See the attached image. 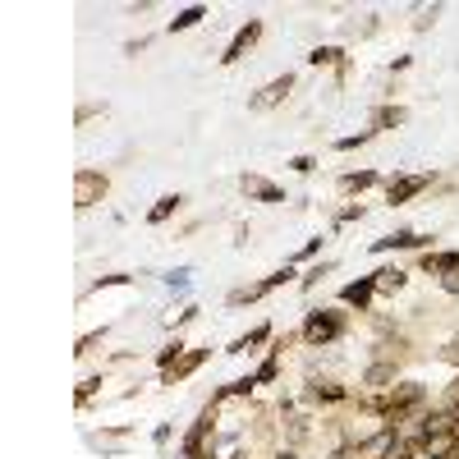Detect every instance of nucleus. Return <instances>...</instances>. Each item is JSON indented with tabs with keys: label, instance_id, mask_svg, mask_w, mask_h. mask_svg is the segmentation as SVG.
<instances>
[{
	"label": "nucleus",
	"instance_id": "nucleus-21",
	"mask_svg": "<svg viewBox=\"0 0 459 459\" xmlns=\"http://www.w3.org/2000/svg\"><path fill=\"white\" fill-rule=\"evenodd\" d=\"M441 285H446V294H459V276H446Z\"/></svg>",
	"mask_w": 459,
	"mask_h": 459
},
{
	"label": "nucleus",
	"instance_id": "nucleus-16",
	"mask_svg": "<svg viewBox=\"0 0 459 459\" xmlns=\"http://www.w3.org/2000/svg\"><path fill=\"white\" fill-rule=\"evenodd\" d=\"M372 179H377L372 170H363V175H345V179H340V188H368Z\"/></svg>",
	"mask_w": 459,
	"mask_h": 459
},
{
	"label": "nucleus",
	"instance_id": "nucleus-2",
	"mask_svg": "<svg viewBox=\"0 0 459 459\" xmlns=\"http://www.w3.org/2000/svg\"><path fill=\"white\" fill-rule=\"evenodd\" d=\"M257 37H262V23L253 19V23H248V28H239V37H234V42H230V51H225V55H220V60H225V65H234V60H239V55H243V51H248V46H253V42H257Z\"/></svg>",
	"mask_w": 459,
	"mask_h": 459
},
{
	"label": "nucleus",
	"instance_id": "nucleus-8",
	"mask_svg": "<svg viewBox=\"0 0 459 459\" xmlns=\"http://www.w3.org/2000/svg\"><path fill=\"white\" fill-rule=\"evenodd\" d=\"M372 289H377V280H359V285H345V294H340V299H345V303H354V308H363V303L372 299Z\"/></svg>",
	"mask_w": 459,
	"mask_h": 459
},
{
	"label": "nucleus",
	"instance_id": "nucleus-14",
	"mask_svg": "<svg viewBox=\"0 0 459 459\" xmlns=\"http://www.w3.org/2000/svg\"><path fill=\"white\" fill-rule=\"evenodd\" d=\"M266 336H271V331H266V326H257V331H253V336H243V340H234V349H230V354H243V349H248V345H262V340Z\"/></svg>",
	"mask_w": 459,
	"mask_h": 459
},
{
	"label": "nucleus",
	"instance_id": "nucleus-19",
	"mask_svg": "<svg viewBox=\"0 0 459 459\" xmlns=\"http://www.w3.org/2000/svg\"><path fill=\"white\" fill-rule=\"evenodd\" d=\"M289 165H294L299 175H308V170H313V165H317V161H313V156H294V161H289Z\"/></svg>",
	"mask_w": 459,
	"mask_h": 459
},
{
	"label": "nucleus",
	"instance_id": "nucleus-5",
	"mask_svg": "<svg viewBox=\"0 0 459 459\" xmlns=\"http://www.w3.org/2000/svg\"><path fill=\"white\" fill-rule=\"evenodd\" d=\"M243 193H253V197H262V202H285V193L276 184H266V179H257V175H243Z\"/></svg>",
	"mask_w": 459,
	"mask_h": 459
},
{
	"label": "nucleus",
	"instance_id": "nucleus-12",
	"mask_svg": "<svg viewBox=\"0 0 459 459\" xmlns=\"http://www.w3.org/2000/svg\"><path fill=\"white\" fill-rule=\"evenodd\" d=\"M377 289H405V271H377Z\"/></svg>",
	"mask_w": 459,
	"mask_h": 459
},
{
	"label": "nucleus",
	"instance_id": "nucleus-3",
	"mask_svg": "<svg viewBox=\"0 0 459 459\" xmlns=\"http://www.w3.org/2000/svg\"><path fill=\"white\" fill-rule=\"evenodd\" d=\"M289 88H294V78L285 74V78H276V83H266V88L257 92V97H253L248 106H253V110H266V106H276V101H280V97H285Z\"/></svg>",
	"mask_w": 459,
	"mask_h": 459
},
{
	"label": "nucleus",
	"instance_id": "nucleus-22",
	"mask_svg": "<svg viewBox=\"0 0 459 459\" xmlns=\"http://www.w3.org/2000/svg\"><path fill=\"white\" fill-rule=\"evenodd\" d=\"M280 459H294V455H280Z\"/></svg>",
	"mask_w": 459,
	"mask_h": 459
},
{
	"label": "nucleus",
	"instance_id": "nucleus-18",
	"mask_svg": "<svg viewBox=\"0 0 459 459\" xmlns=\"http://www.w3.org/2000/svg\"><path fill=\"white\" fill-rule=\"evenodd\" d=\"M391 377H395L391 368H372V372H368V386H382V382H391Z\"/></svg>",
	"mask_w": 459,
	"mask_h": 459
},
{
	"label": "nucleus",
	"instance_id": "nucleus-11",
	"mask_svg": "<svg viewBox=\"0 0 459 459\" xmlns=\"http://www.w3.org/2000/svg\"><path fill=\"white\" fill-rule=\"evenodd\" d=\"M175 207H179V197H175V193H170V197H161V202H156V207H152V216H147V220H152V225H161V220L170 216V211H175Z\"/></svg>",
	"mask_w": 459,
	"mask_h": 459
},
{
	"label": "nucleus",
	"instance_id": "nucleus-13",
	"mask_svg": "<svg viewBox=\"0 0 459 459\" xmlns=\"http://www.w3.org/2000/svg\"><path fill=\"white\" fill-rule=\"evenodd\" d=\"M202 14H207V10H202V5H193V10H184V14H179L175 23H170V28H175V33H184V28H193V23L202 19Z\"/></svg>",
	"mask_w": 459,
	"mask_h": 459
},
{
	"label": "nucleus",
	"instance_id": "nucleus-7",
	"mask_svg": "<svg viewBox=\"0 0 459 459\" xmlns=\"http://www.w3.org/2000/svg\"><path fill=\"white\" fill-rule=\"evenodd\" d=\"M455 446H459L455 432H437V437H427V459H446Z\"/></svg>",
	"mask_w": 459,
	"mask_h": 459
},
{
	"label": "nucleus",
	"instance_id": "nucleus-9",
	"mask_svg": "<svg viewBox=\"0 0 459 459\" xmlns=\"http://www.w3.org/2000/svg\"><path fill=\"white\" fill-rule=\"evenodd\" d=\"M423 266L427 271H459V253H427Z\"/></svg>",
	"mask_w": 459,
	"mask_h": 459
},
{
	"label": "nucleus",
	"instance_id": "nucleus-1",
	"mask_svg": "<svg viewBox=\"0 0 459 459\" xmlns=\"http://www.w3.org/2000/svg\"><path fill=\"white\" fill-rule=\"evenodd\" d=\"M340 331H345L340 317H331V313H313L308 326H303V340H308V345H326V340H336Z\"/></svg>",
	"mask_w": 459,
	"mask_h": 459
},
{
	"label": "nucleus",
	"instance_id": "nucleus-20",
	"mask_svg": "<svg viewBox=\"0 0 459 459\" xmlns=\"http://www.w3.org/2000/svg\"><path fill=\"white\" fill-rule=\"evenodd\" d=\"M317 395H322V400H340L345 391H340V386H317Z\"/></svg>",
	"mask_w": 459,
	"mask_h": 459
},
{
	"label": "nucleus",
	"instance_id": "nucleus-10",
	"mask_svg": "<svg viewBox=\"0 0 459 459\" xmlns=\"http://www.w3.org/2000/svg\"><path fill=\"white\" fill-rule=\"evenodd\" d=\"M97 188H106V179H97V175H78V207H88Z\"/></svg>",
	"mask_w": 459,
	"mask_h": 459
},
{
	"label": "nucleus",
	"instance_id": "nucleus-15",
	"mask_svg": "<svg viewBox=\"0 0 459 459\" xmlns=\"http://www.w3.org/2000/svg\"><path fill=\"white\" fill-rule=\"evenodd\" d=\"M308 60H313V65H336V60H340V51H336V46H317V51L308 55Z\"/></svg>",
	"mask_w": 459,
	"mask_h": 459
},
{
	"label": "nucleus",
	"instance_id": "nucleus-6",
	"mask_svg": "<svg viewBox=\"0 0 459 459\" xmlns=\"http://www.w3.org/2000/svg\"><path fill=\"white\" fill-rule=\"evenodd\" d=\"M372 248H377V253H386V248H423V234H414V230H400V234H386V239H377Z\"/></svg>",
	"mask_w": 459,
	"mask_h": 459
},
{
	"label": "nucleus",
	"instance_id": "nucleus-4",
	"mask_svg": "<svg viewBox=\"0 0 459 459\" xmlns=\"http://www.w3.org/2000/svg\"><path fill=\"white\" fill-rule=\"evenodd\" d=\"M423 188H427V175H414V179H391V188H386V197H391V202H405V197L423 193Z\"/></svg>",
	"mask_w": 459,
	"mask_h": 459
},
{
	"label": "nucleus",
	"instance_id": "nucleus-17",
	"mask_svg": "<svg viewBox=\"0 0 459 459\" xmlns=\"http://www.w3.org/2000/svg\"><path fill=\"white\" fill-rule=\"evenodd\" d=\"M400 120H405V110H400V106H386V110H377V124H400Z\"/></svg>",
	"mask_w": 459,
	"mask_h": 459
}]
</instances>
